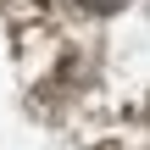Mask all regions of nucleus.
<instances>
[{
  "instance_id": "1",
  "label": "nucleus",
  "mask_w": 150,
  "mask_h": 150,
  "mask_svg": "<svg viewBox=\"0 0 150 150\" xmlns=\"http://www.w3.org/2000/svg\"><path fill=\"white\" fill-rule=\"evenodd\" d=\"M78 6H83V11H100V17H106V11H117V6H128V0H78Z\"/></svg>"
}]
</instances>
